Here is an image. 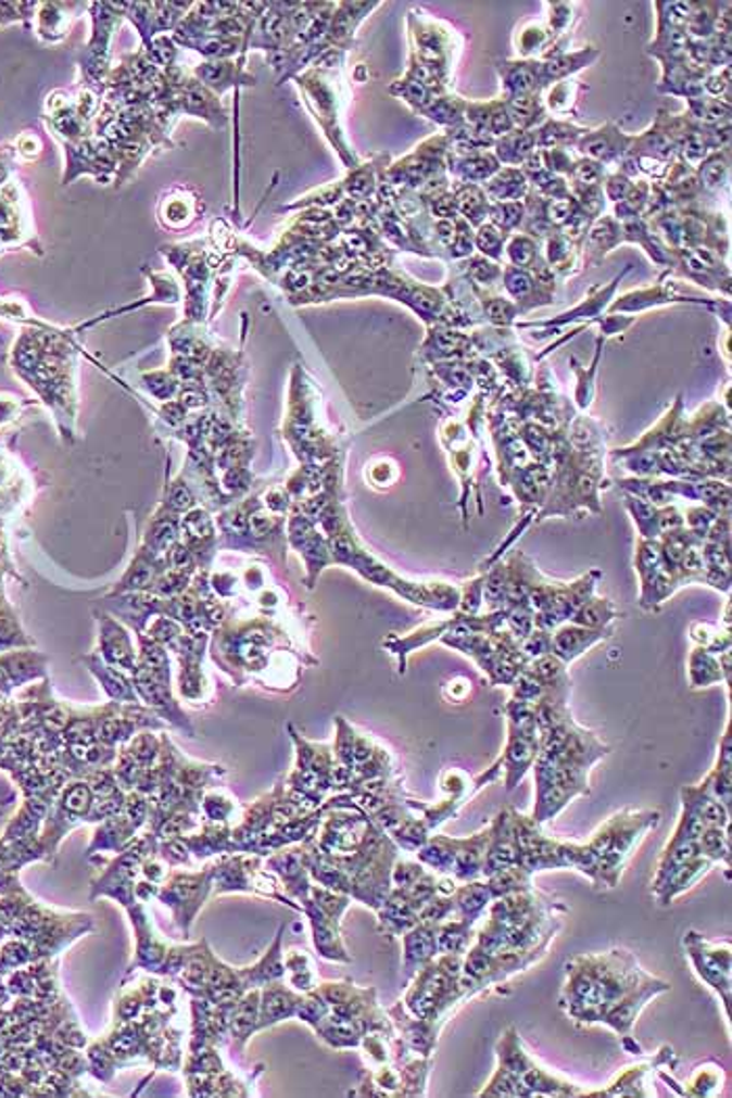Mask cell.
I'll use <instances>...</instances> for the list:
<instances>
[{"label":"cell","mask_w":732,"mask_h":1098,"mask_svg":"<svg viewBox=\"0 0 732 1098\" xmlns=\"http://www.w3.org/2000/svg\"><path fill=\"white\" fill-rule=\"evenodd\" d=\"M648 973L630 950L614 948L603 955H578L565 964L561 1007L578 1023H601L628 992L639 986Z\"/></svg>","instance_id":"obj_1"},{"label":"cell","mask_w":732,"mask_h":1098,"mask_svg":"<svg viewBox=\"0 0 732 1098\" xmlns=\"http://www.w3.org/2000/svg\"><path fill=\"white\" fill-rule=\"evenodd\" d=\"M463 957L465 955H438L421 967L404 996V1009L417 1019H429L442 1027L463 1002L474 998L460 982Z\"/></svg>","instance_id":"obj_2"},{"label":"cell","mask_w":732,"mask_h":1098,"mask_svg":"<svg viewBox=\"0 0 732 1098\" xmlns=\"http://www.w3.org/2000/svg\"><path fill=\"white\" fill-rule=\"evenodd\" d=\"M661 822L659 810H632L626 808L607 818L586 845L598 860V889H614L620 885L621 873L634 849Z\"/></svg>","instance_id":"obj_3"},{"label":"cell","mask_w":732,"mask_h":1098,"mask_svg":"<svg viewBox=\"0 0 732 1098\" xmlns=\"http://www.w3.org/2000/svg\"><path fill=\"white\" fill-rule=\"evenodd\" d=\"M510 829L517 849V867L535 874L542 871H564L573 869L580 858L582 844L559 842L542 833V824L534 818L519 815L510 808Z\"/></svg>","instance_id":"obj_4"},{"label":"cell","mask_w":732,"mask_h":1098,"mask_svg":"<svg viewBox=\"0 0 732 1098\" xmlns=\"http://www.w3.org/2000/svg\"><path fill=\"white\" fill-rule=\"evenodd\" d=\"M507 716L508 743L501 766L505 768V787L513 791L534 766L540 732L535 724L534 704L513 697L507 705Z\"/></svg>","instance_id":"obj_5"},{"label":"cell","mask_w":732,"mask_h":1098,"mask_svg":"<svg viewBox=\"0 0 732 1098\" xmlns=\"http://www.w3.org/2000/svg\"><path fill=\"white\" fill-rule=\"evenodd\" d=\"M684 950L695 967V973L702 977V982H705L720 996L724 1011H727V1019H729L732 986L731 946L709 942L702 933L689 931L684 935Z\"/></svg>","instance_id":"obj_6"},{"label":"cell","mask_w":732,"mask_h":1098,"mask_svg":"<svg viewBox=\"0 0 732 1098\" xmlns=\"http://www.w3.org/2000/svg\"><path fill=\"white\" fill-rule=\"evenodd\" d=\"M670 989H672V986L666 980H659V977H655V975L648 973L647 977L639 986L634 987L632 992H628L607 1013L603 1014L601 1023L607 1025V1027H611L621 1038H630L632 1025L639 1019L641 1011L645 1009L648 1000H653L655 996L666 994Z\"/></svg>","instance_id":"obj_7"},{"label":"cell","mask_w":732,"mask_h":1098,"mask_svg":"<svg viewBox=\"0 0 732 1098\" xmlns=\"http://www.w3.org/2000/svg\"><path fill=\"white\" fill-rule=\"evenodd\" d=\"M513 864H517V849H515L513 829H510V808H505L490 822V842L485 847L481 879H488L498 871H505Z\"/></svg>","instance_id":"obj_8"},{"label":"cell","mask_w":732,"mask_h":1098,"mask_svg":"<svg viewBox=\"0 0 732 1098\" xmlns=\"http://www.w3.org/2000/svg\"><path fill=\"white\" fill-rule=\"evenodd\" d=\"M266 867L281 876L282 887L289 898H295L300 901V906H302V901L311 898V873L302 860L300 845L277 849V854L268 858Z\"/></svg>","instance_id":"obj_9"},{"label":"cell","mask_w":732,"mask_h":1098,"mask_svg":"<svg viewBox=\"0 0 732 1098\" xmlns=\"http://www.w3.org/2000/svg\"><path fill=\"white\" fill-rule=\"evenodd\" d=\"M438 925L440 923L421 921L419 925L402 935L404 980H413L421 967L438 957Z\"/></svg>","instance_id":"obj_10"},{"label":"cell","mask_w":732,"mask_h":1098,"mask_svg":"<svg viewBox=\"0 0 732 1098\" xmlns=\"http://www.w3.org/2000/svg\"><path fill=\"white\" fill-rule=\"evenodd\" d=\"M390 1017L395 1030L400 1032V1038L408 1044L413 1052H419V1057H431L436 1052L440 1025H436L429 1019H417L404 1009L402 1002H397L394 1009H390Z\"/></svg>","instance_id":"obj_11"},{"label":"cell","mask_w":732,"mask_h":1098,"mask_svg":"<svg viewBox=\"0 0 732 1098\" xmlns=\"http://www.w3.org/2000/svg\"><path fill=\"white\" fill-rule=\"evenodd\" d=\"M302 1000H304V994L289 989L281 980L262 987L260 989L257 1030H266L275 1023H281L285 1019L295 1017L302 1007Z\"/></svg>","instance_id":"obj_12"},{"label":"cell","mask_w":732,"mask_h":1098,"mask_svg":"<svg viewBox=\"0 0 732 1098\" xmlns=\"http://www.w3.org/2000/svg\"><path fill=\"white\" fill-rule=\"evenodd\" d=\"M302 910L306 912V917L311 919L312 925V937H314V948L318 950V955L323 958H329V960H336V962H352V957L348 955L345 946H343V939H341V933H339V923L333 921L331 917H327L312 898L306 901H302Z\"/></svg>","instance_id":"obj_13"},{"label":"cell","mask_w":732,"mask_h":1098,"mask_svg":"<svg viewBox=\"0 0 732 1098\" xmlns=\"http://www.w3.org/2000/svg\"><path fill=\"white\" fill-rule=\"evenodd\" d=\"M419 910H421L419 904L413 900L404 889L392 887V892L388 894V898L377 910L381 931H386L392 937L404 935L406 931L413 930L415 925L421 923Z\"/></svg>","instance_id":"obj_14"},{"label":"cell","mask_w":732,"mask_h":1098,"mask_svg":"<svg viewBox=\"0 0 732 1098\" xmlns=\"http://www.w3.org/2000/svg\"><path fill=\"white\" fill-rule=\"evenodd\" d=\"M490 842V824L469 837H456V851L451 876L456 883H467L481 879L485 847Z\"/></svg>","instance_id":"obj_15"},{"label":"cell","mask_w":732,"mask_h":1098,"mask_svg":"<svg viewBox=\"0 0 732 1098\" xmlns=\"http://www.w3.org/2000/svg\"><path fill=\"white\" fill-rule=\"evenodd\" d=\"M611 634V628H584V626H564L555 634H551V653L561 661L569 664L580 657L586 648L605 641Z\"/></svg>","instance_id":"obj_16"},{"label":"cell","mask_w":732,"mask_h":1098,"mask_svg":"<svg viewBox=\"0 0 732 1098\" xmlns=\"http://www.w3.org/2000/svg\"><path fill=\"white\" fill-rule=\"evenodd\" d=\"M714 867H716V862L709 860L704 854L686 860L684 864L678 867L674 873L668 876V881L659 889L653 892L655 900L659 901L661 906H670L684 892H689L693 885H697Z\"/></svg>","instance_id":"obj_17"},{"label":"cell","mask_w":732,"mask_h":1098,"mask_svg":"<svg viewBox=\"0 0 732 1098\" xmlns=\"http://www.w3.org/2000/svg\"><path fill=\"white\" fill-rule=\"evenodd\" d=\"M492 894H490V887L485 883V879H476V881H467V883H458L454 894H452V901H454V917L456 919H463L471 925H476L479 919L485 914L488 906L492 904Z\"/></svg>","instance_id":"obj_18"},{"label":"cell","mask_w":732,"mask_h":1098,"mask_svg":"<svg viewBox=\"0 0 732 1098\" xmlns=\"http://www.w3.org/2000/svg\"><path fill=\"white\" fill-rule=\"evenodd\" d=\"M454 851H456V837L431 835L415 854L425 869H431V873L451 876Z\"/></svg>","instance_id":"obj_19"},{"label":"cell","mask_w":732,"mask_h":1098,"mask_svg":"<svg viewBox=\"0 0 732 1098\" xmlns=\"http://www.w3.org/2000/svg\"><path fill=\"white\" fill-rule=\"evenodd\" d=\"M476 939V930L463 919H446L438 925V955H465Z\"/></svg>","instance_id":"obj_20"},{"label":"cell","mask_w":732,"mask_h":1098,"mask_svg":"<svg viewBox=\"0 0 732 1098\" xmlns=\"http://www.w3.org/2000/svg\"><path fill=\"white\" fill-rule=\"evenodd\" d=\"M395 1070L400 1073V1095L397 1097H425L427 1095V1075L431 1070V1057L408 1059Z\"/></svg>","instance_id":"obj_21"},{"label":"cell","mask_w":732,"mask_h":1098,"mask_svg":"<svg viewBox=\"0 0 732 1098\" xmlns=\"http://www.w3.org/2000/svg\"><path fill=\"white\" fill-rule=\"evenodd\" d=\"M532 876L534 874L528 873L526 869L513 864L508 867L505 871H498V873L492 874L485 879L488 887H490V894L492 898H503V896H510V894H519V892H530L534 889L532 885Z\"/></svg>","instance_id":"obj_22"},{"label":"cell","mask_w":732,"mask_h":1098,"mask_svg":"<svg viewBox=\"0 0 732 1098\" xmlns=\"http://www.w3.org/2000/svg\"><path fill=\"white\" fill-rule=\"evenodd\" d=\"M731 826H705L699 837L702 854L716 864L724 862L727 869H731Z\"/></svg>","instance_id":"obj_23"},{"label":"cell","mask_w":732,"mask_h":1098,"mask_svg":"<svg viewBox=\"0 0 732 1098\" xmlns=\"http://www.w3.org/2000/svg\"><path fill=\"white\" fill-rule=\"evenodd\" d=\"M285 971L289 973V982L298 992H312L318 986L312 960L304 950H291L285 958Z\"/></svg>","instance_id":"obj_24"},{"label":"cell","mask_w":732,"mask_h":1098,"mask_svg":"<svg viewBox=\"0 0 732 1098\" xmlns=\"http://www.w3.org/2000/svg\"><path fill=\"white\" fill-rule=\"evenodd\" d=\"M431 829L427 826V822L422 820L421 817L406 818L397 829H394L390 833V837L394 840V844L400 847V849H406V851H417L421 849L425 842L431 837Z\"/></svg>","instance_id":"obj_25"},{"label":"cell","mask_w":732,"mask_h":1098,"mask_svg":"<svg viewBox=\"0 0 732 1098\" xmlns=\"http://www.w3.org/2000/svg\"><path fill=\"white\" fill-rule=\"evenodd\" d=\"M724 678L720 661L714 657V653L705 648H695L691 655V684L693 686H709L716 684Z\"/></svg>","instance_id":"obj_26"},{"label":"cell","mask_w":732,"mask_h":1098,"mask_svg":"<svg viewBox=\"0 0 732 1098\" xmlns=\"http://www.w3.org/2000/svg\"><path fill=\"white\" fill-rule=\"evenodd\" d=\"M616 618V609L609 601H586L584 605L578 607V611L571 616V620L584 628H609V621Z\"/></svg>","instance_id":"obj_27"},{"label":"cell","mask_w":732,"mask_h":1098,"mask_svg":"<svg viewBox=\"0 0 732 1098\" xmlns=\"http://www.w3.org/2000/svg\"><path fill=\"white\" fill-rule=\"evenodd\" d=\"M647 1071V1065L630 1068L623 1075H620L607 1090L601 1093H586L589 1097H647L643 1090V1075Z\"/></svg>","instance_id":"obj_28"},{"label":"cell","mask_w":732,"mask_h":1098,"mask_svg":"<svg viewBox=\"0 0 732 1098\" xmlns=\"http://www.w3.org/2000/svg\"><path fill=\"white\" fill-rule=\"evenodd\" d=\"M483 1097H519V1082L513 1073L496 1068L490 1084L479 1093V1098Z\"/></svg>","instance_id":"obj_29"},{"label":"cell","mask_w":732,"mask_h":1098,"mask_svg":"<svg viewBox=\"0 0 732 1098\" xmlns=\"http://www.w3.org/2000/svg\"><path fill=\"white\" fill-rule=\"evenodd\" d=\"M187 528H189V532H191V534L207 535L210 534V519H207V517H205V513H201V510H198V513H191V515L187 517Z\"/></svg>","instance_id":"obj_30"},{"label":"cell","mask_w":732,"mask_h":1098,"mask_svg":"<svg viewBox=\"0 0 732 1098\" xmlns=\"http://www.w3.org/2000/svg\"><path fill=\"white\" fill-rule=\"evenodd\" d=\"M172 505L176 508H185L191 505V496H189V492H187L182 485H178V488L174 490V494H172Z\"/></svg>","instance_id":"obj_31"},{"label":"cell","mask_w":732,"mask_h":1098,"mask_svg":"<svg viewBox=\"0 0 732 1098\" xmlns=\"http://www.w3.org/2000/svg\"><path fill=\"white\" fill-rule=\"evenodd\" d=\"M174 534H176V530L172 523H162V530L157 532V540L162 546H166L169 542H174V538H176Z\"/></svg>","instance_id":"obj_32"},{"label":"cell","mask_w":732,"mask_h":1098,"mask_svg":"<svg viewBox=\"0 0 732 1098\" xmlns=\"http://www.w3.org/2000/svg\"><path fill=\"white\" fill-rule=\"evenodd\" d=\"M187 559H189V555L185 553V548H176V553H174V564L180 567V565L187 564Z\"/></svg>","instance_id":"obj_33"}]
</instances>
